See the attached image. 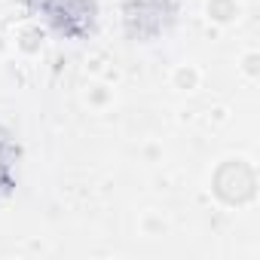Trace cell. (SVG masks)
Masks as SVG:
<instances>
[{
  "instance_id": "obj_3",
  "label": "cell",
  "mask_w": 260,
  "mask_h": 260,
  "mask_svg": "<svg viewBox=\"0 0 260 260\" xmlns=\"http://www.w3.org/2000/svg\"><path fill=\"white\" fill-rule=\"evenodd\" d=\"M22 141L7 122H0V199H10L22 181Z\"/></svg>"
},
{
  "instance_id": "obj_2",
  "label": "cell",
  "mask_w": 260,
  "mask_h": 260,
  "mask_svg": "<svg viewBox=\"0 0 260 260\" xmlns=\"http://www.w3.org/2000/svg\"><path fill=\"white\" fill-rule=\"evenodd\" d=\"M178 10L181 0H125L122 22L135 40H153L175 25Z\"/></svg>"
},
{
  "instance_id": "obj_1",
  "label": "cell",
  "mask_w": 260,
  "mask_h": 260,
  "mask_svg": "<svg viewBox=\"0 0 260 260\" xmlns=\"http://www.w3.org/2000/svg\"><path fill=\"white\" fill-rule=\"evenodd\" d=\"M25 10L55 40H89L101 22L98 0H25Z\"/></svg>"
}]
</instances>
